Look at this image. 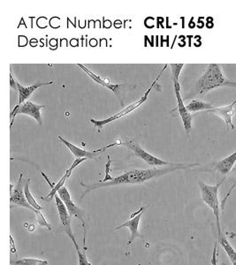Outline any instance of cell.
Returning a JSON list of instances; mask_svg holds the SVG:
<instances>
[{
    "instance_id": "obj_9",
    "label": "cell",
    "mask_w": 236,
    "mask_h": 265,
    "mask_svg": "<svg viewBox=\"0 0 236 265\" xmlns=\"http://www.w3.org/2000/svg\"><path fill=\"white\" fill-rule=\"evenodd\" d=\"M44 108V105H36L32 102L27 101L23 105H17L15 108L13 109V111L11 114V118H15L17 114H27L35 118L36 122H38L40 126L43 125V121H42V114H41V110Z\"/></svg>"
},
{
    "instance_id": "obj_25",
    "label": "cell",
    "mask_w": 236,
    "mask_h": 265,
    "mask_svg": "<svg viewBox=\"0 0 236 265\" xmlns=\"http://www.w3.org/2000/svg\"><path fill=\"white\" fill-rule=\"evenodd\" d=\"M108 163L106 164V170H105V174H106V176H105V179L104 180H101L102 182H106V181H109V180H112L113 178H112V176L110 175V170H111V163H112V160H111V157H108Z\"/></svg>"
},
{
    "instance_id": "obj_15",
    "label": "cell",
    "mask_w": 236,
    "mask_h": 265,
    "mask_svg": "<svg viewBox=\"0 0 236 265\" xmlns=\"http://www.w3.org/2000/svg\"><path fill=\"white\" fill-rule=\"evenodd\" d=\"M150 91H151V88H150V90H149V91L146 92V94H145V97H144V98H143V99H141L140 101L136 102L135 105H130V106L128 107V108L125 109L124 111H122V112L119 113V114L115 115V116H113L112 118H109V119H107V121H102V122H98V121H94V119H91L90 122L95 125V126H97V127H99V129H100V128H101L102 127L104 126V125L106 124V123H108V122H112V119H116V118H120V117H122V116H123V115L127 114V113H128V112H130V111H133V110H135L136 107H138L139 105H141V104H143V103H144V102L146 100V99H147V95L149 94V92Z\"/></svg>"
},
{
    "instance_id": "obj_22",
    "label": "cell",
    "mask_w": 236,
    "mask_h": 265,
    "mask_svg": "<svg viewBox=\"0 0 236 265\" xmlns=\"http://www.w3.org/2000/svg\"><path fill=\"white\" fill-rule=\"evenodd\" d=\"M36 222L38 223L40 226H43L46 227L49 231H52V226L50 225L49 223L47 222L45 218L43 216V213L41 212L40 210H36Z\"/></svg>"
},
{
    "instance_id": "obj_7",
    "label": "cell",
    "mask_w": 236,
    "mask_h": 265,
    "mask_svg": "<svg viewBox=\"0 0 236 265\" xmlns=\"http://www.w3.org/2000/svg\"><path fill=\"white\" fill-rule=\"evenodd\" d=\"M55 202H56L57 210L59 213V220L61 223V226H62L64 232L66 233V235L68 236L69 239L73 242V244L75 246V248L78 249L79 246L76 242L75 235L73 233L72 227H71V216L69 214L68 210L66 209L65 203H63L62 200L59 198V196L56 195L55 196Z\"/></svg>"
},
{
    "instance_id": "obj_32",
    "label": "cell",
    "mask_w": 236,
    "mask_h": 265,
    "mask_svg": "<svg viewBox=\"0 0 236 265\" xmlns=\"http://www.w3.org/2000/svg\"><path fill=\"white\" fill-rule=\"evenodd\" d=\"M97 43H98V41L96 39H92L91 41H90V45L91 46L95 47V46L97 45Z\"/></svg>"
},
{
    "instance_id": "obj_6",
    "label": "cell",
    "mask_w": 236,
    "mask_h": 265,
    "mask_svg": "<svg viewBox=\"0 0 236 265\" xmlns=\"http://www.w3.org/2000/svg\"><path fill=\"white\" fill-rule=\"evenodd\" d=\"M24 187H25V181L23 180V174H21L19 180L17 181L16 185L14 187L13 185H11V208H13V206L24 207L28 210H30V211H33L35 213L36 210L27 201L25 192H24Z\"/></svg>"
},
{
    "instance_id": "obj_26",
    "label": "cell",
    "mask_w": 236,
    "mask_h": 265,
    "mask_svg": "<svg viewBox=\"0 0 236 265\" xmlns=\"http://www.w3.org/2000/svg\"><path fill=\"white\" fill-rule=\"evenodd\" d=\"M10 87L11 88L14 89V91L16 92L18 94V82H17L15 79L13 78L12 73L10 74Z\"/></svg>"
},
{
    "instance_id": "obj_23",
    "label": "cell",
    "mask_w": 236,
    "mask_h": 265,
    "mask_svg": "<svg viewBox=\"0 0 236 265\" xmlns=\"http://www.w3.org/2000/svg\"><path fill=\"white\" fill-rule=\"evenodd\" d=\"M76 252L78 255V265H91L87 258L85 251H82L80 248L76 249Z\"/></svg>"
},
{
    "instance_id": "obj_29",
    "label": "cell",
    "mask_w": 236,
    "mask_h": 265,
    "mask_svg": "<svg viewBox=\"0 0 236 265\" xmlns=\"http://www.w3.org/2000/svg\"><path fill=\"white\" fill-rule=\"evenodd\" d=\"M226 86H229V87H233V88H236V82H232V81H228V82H227V85Z\"/></svg>"
},
{
    "instance_id": "obj_11",
    "label": "cell",
    "mask_w": 236,
    "mask_h": 265,
    "mask_svg": "<svg viewBox=\"0 0 236 265\" xmlns=\"http://www.w3.org/2000/svg\"><path fill=\"white\" fill-rule=\"evenodd\" d=\"M236 105V99L233 100L229 105H226V106H220V107H214L211 110H209L208 112H214L219 115L220 118H223L226 128L227 130H229L231 128L232 130L235 129V127L233 123V117L234 114V107Z\"/></svg>"
},
{
    "instance_id": "obj_27",
    "label": "cell",
    "mask_w": 236,
    "mask_h": 265,
    "mask_svg": "<svg viewBox=\"0 0 236 265\" xmlns=\"http://www.w3.org/2000/svg\"><path fill=\"white\" fill-rule=\"evenodd\" d=\"M217 245L218 243H214V252H213V256H211V265H218V259H217Z\"/></svg>"
},
{
    "instance_id": "obj_30",
    "label": "cell",
    "mask_w": 236,
    "mask_h": 265,
    "mask_svg": "<svg viewBox=\"0 0 236 265\" xmlns=\"http://www.w3.org/2000/svg\"><path fill=\"white\" fill-rule=\"evenodd\" d=\"M70 43L72 44L73 47H76V46H77V44H78V42H77V40L73 39L72 41L70 42Z\"/></svg>"
},
{
    "instance_id": "obj_14",
    "label": "cell",
    "mask_w": 236,
    "mask_h": 265,
    "mask_svg": "<svg viewBox=\"0 0 236 265\" xmlns=\"http://www.w3.org/2000/svg\"><path fill=\"white\" fill-rule=\"evenodd\" d=\"M53 82H37L36 84L30 86V87H23L18 82V97H19L18 105L20 106V105H23L24 102L26 101L27 99H29L37 88H39L42 86L49 85V84H53Z\"/></svg>"
},
{
    "instance_id": "obj_13",
    "label": "cell",
    "mask_w": 236,
    "mask_h": 265,
    "mask_svg": "<svg viewBox=\"0 0 236 265\" xmlns=\"http://www.w3.org/2000/svg\"><path fill=\"white\" fill-rule=\"evenodd\" d=\"M236 163V151L229 155L228 157L221 159L220 162L214 164V170L218 171L221 175L226 177L230 174V172L233 169Z\"/></svg>"
},
{
    "instance_id": "obj_16",
    "label": "cell",
    "mask_w": 236,
    "mask_h": 265,
    "mask_svg": "<svg viewBox=\"0 0 236 265\" xmlns=\"http://www.w3.org/2000/svg\"><path fill=\"white\" fill-rule=\"evenodd\" d=\"M218 242L222 247L224 251L226 252L232 265H236V250L233 249V246L230 244L228 239H226V236L224 235L223 233H221L220 237H218Z\"/></svg>"
},
{
    "instance_id": "obj_8",
    "label": "cell",
    "mask_w": 236,
    "mask_h": 265,
    "mask_svg": "<svg viewBox=\"0 0 236 265\" xmlns=\"http://www.w3.org/2000/svg\"><path fill=\"white\" fill-rule=\"evenodd\" d=\"M147 210V206H143L136 211V212L133 213L130 216V220L126 221L123 223L122 225L116 227L115 230L121 229L123 227H128V229L130 230L131 232V235L130 238L128 239V247H130L132 245V243L135 242V239L136 238H141L143 239V235H141L140 232H139V225H140V221H141V216L145 212V210Z\"/></svg>"
},
{
    "instance_id": "obj_31",
    "label": "cell",
    "mask_w": 236,
    "mask_h": 265,
    "mask_svg": "<svg viewBox=\"0 0 236 265\" xmlns=\"http://www.w3.org/2000/svg\"><path fill=\"white\" fill-rule=\"evenodd\" d=\"M50 44L51 46H57V41L55 39L51 40V42H50Z\"/></svg>"
},
{
    "instance_id": "obj_28",
    "label": "cell",
    "mask_w": 236,
    "mask_h": 265,
    "mask_svg": "<svg viewBox=\"0 0 236 265\" xmlns=\"http://www.w3.org/2000/svg\"><path fill=\"white\" fill-rule=\"evenodd\" d=\"M57 20H59V18H58V17H53L50 20V25L53 29H57V28L60 27V23H57Z\"/></svg>"
},
{
    "instance_id": "obj_20",
    "label": "cell",
    "mask_w": 236,
    "mask_h": 265,
    "mask_svg": "<svg viewBox=\"0 0 236 265\" xmlns=\"http://www.w3.org/2000/svg\"><path fill=\"white\" fill-rule=\"evenodd\" d=\"M10 265H48V262L46 260L37 258H22L11 261Z\"/></svg>"
},
{
    "instance_id": "obj_5",
    "label": "cell",
    "mask_w": 236,
    "mask_h": 265,
    "mask_svg": "<svg viewBox=\"0 0 236 265\" xmlns=\"http://www.w3.org/2000/svg\"><path fill=\"white\" fill-rule=\"evenodd\" d=\"M58 196L59 198L62 200L63 203H65L66 209L68 210L70 216H75L76 219L81 222V225L83 229V247L86 250L85 247V237H86V227L85 221H84V216H85V212L80 209L76 203H74L72 198H71V195L69 193L68 190L66 187H63L58 191Z\"/></svg>"
},
{
    "instance_id": "obj_21",
    "label": "cell",
    "mask_w": 236,
    "mask_h": 265,
    "mask_svg": "<svg viewBox=\"0 0 236 265\" xmlns=\"http://www.w3.org/2000/svg\"><path fill=\"white\" fill-rule=\"evenodd\" d=\"M184 64H171L170 68L172 71V82L173 83H179V77H180V72L183 68Z\"/></svg>"
},
{
    "instance_id": "obj_17",
    "label": "cell",
    "mask_w": 236,
    "mask_h": 265,
    "mask_svg": "<svg viewBox=\"0 0 236 265\" xmlns=\"http://www.w3.org/2000/svg\"><path fill=\"white\" fill-rule=\"evenodd\" d=\"M84 71V72L87 73L88 74V76H89V77H91L94 81H95L97 83H99V84H100V85L103 86V87H105V88H109L110 90H112V92H114L115 94L116 95H118L119 91H120V89H121V88H122V86L123 85H113V84H112V83H110V82H106L105 80H104V79H101L100 77H99V76H96V75H94L93 73L90 72L89 71V69L86 68L85 66H82V65H81V64H79L78 65Z\"/></svg>"
},
{
    "instance_id": "obj_18",
    "label": "cell",
    "mask_w": 236,
    "mask_h": 265,
    "mask_svg": "<svg viewBox=\"0 0 236 265\" xmlns=\"http://www.w3.org/2000/svg\"><path fill=\"white\" fill-rule=\"evenodd\" d=\"M186 108L190 112H195L199 111H209L214 108V105L211 103L201 101V100H192V101L186 105Z\"/></svg>"
},
{
    "instance_id": "obj_19",
    "label": "cell",
    "mask_w": 236,
    "mask_h": 265,
    "mask_svg": "<svg viewBox=\"0 0 236 265\" xmlns=\"http://www.w3.org/2000/svg\"><path fill=\"white\" fill-rule=\"evenodd\" d=\"M30 179H28L25 181V187H24V192H25V196H26L27 201L28 203H30L31 206L33 207L36 210H43V207L40 205L39 203L36 202V199L34 198L33 195L31 194L30 190Z\"/></svg>"
},
{
    "instance_id": "obj_12",
    "label": "cell",
    "mask_w": 236,
    "mask_h": 265,
    "mask_svg": "<svg viewBox=\"0 0 236 265\" xmlns=\"http://www.w3.org/2000/svg\"><path fill=\"white\" fill-rule=\"evenodd\" d=\"M59 139L62 141L64 145H66V147L68 148L69 151H71L76 158H86V159H96L99 155L101 154L103 151H105L107 147L102 148L97 151H85V150H82L80 148L77 147L76 145L69 142V141L65 140L64 138L61 136H59Z\"/></svg>"
},
{
    "instance_id": "obj_1",
    "label": "cell",
    "mask_w": 236,
    "mask_h": 265,
    "mask_svg": "<svg viewBox=\"0 0 236 265\" xmlns=\"http://www.w3.org/2000/svg\"><path fill=\"white\" fill-rule=\"evenodd\" d=\"M200 165L199 164H188L185 166H168L162 167V168H151V169H145V170H132L126 172L122 174L121 176L113 178L112 180H109L106 182H102L94 184H84L81 182V186L84 187L85 190L82 193L81 200L83 199L89 192L93 190L99 189L103 187H112V186H118L122 184H143L147 182L149 180L163 176L164 174H169L174 171L180 170V169H187L188 167L197 166Z\"/></svg>"
},
{
    "instance_id": "obj_10",
    "label": "cell",
    "mask_w": 236,
    "mask_h": 265,
    "mask_svg": "<svg viewBox=\"0 0 236 265\" xmlns=\"http://www.w3.org/2000/svg\"><path fill=\"white\" fill-rule=\"evenodd\" d=\"M174 89L176 99H177V108L175 110H177L179 114H180V118H181L182 123H183L185 131L187 132V134H190L191 129H192V115L190 111H187L186 105H184L183 100L181 99L180 82L174 83Z\"/></svg>"
},
{
    "instance_id": "obj_4",
    "label": "cell",
    "mask_w": 236,
    "mask_h": 265,
    "mask_svg": "<svg viewBox=\"0 0 236 265\" xmlns=\"http://www.w3.org/2000/svg\"><path fill=\"white\" fill-rule=\"evenodd\" d=\"M120 145L124 146L134 151L135 156L140 158L143 161H145L146 164H149L150 166H152L153 168L156 166H185L188 164H174V163H170V162H167V161L160 159L158 157H155L151 153H149L147 151H145L143 148L141 147L140 144L137 143L136 141H126V142H121Z\"/></svg>"
},
{
    "instance_id": "obj_2",
    "label": "cell",
    "mask_w": 236,
    "mask_h": 265,
    "mask_svg": "<svg viewBox=\"0 0 236 265\" xmlns=\"http://www.w3.org/2000/svg\"><path fill=\"white\" fill-rule=\"evenodd\" d=\"M227 82L228 80L224 75L221 66L218 64H209L197 82V88L201 95H203L207 92L225 87Z\"/></svg>"
},
{
    "instance_id": "obj_3",
    "label": "cell",
    "mask_w": 236,
    "mask_h": 265,
    "mask_svg": "<svg viewBox=\"0 0 236 265\" xmlns=\"http://www.w3.org/2000/svg\"><path fill=\"white\" fill-rule=\"evenodd\" d=\"M226 177H224L222 180H220L219 183L216 185H208L204 183L203 181H199L198 185L200 187L201 197L204 203L207 206L213 210L215 220H216L217 228H218V237H220L221 232V227H220V200H219V189L222 185L224 180H226Z\"/></svg>"
},
{
    "instance_id": "obj_24",
    "label": "cell",
    "mask_w": 236,
    "mask_h": 265,
    "mask_svg": "<svg viewBox=\"0 0 236 265\" xmlns=\"http://www.w3.org/2000/svg\"><path fill=\"white\" fill-rule=\"evenodd\" d=\"M236 187V180H234V182H233V186L230 187V189L228 190V192L226 193V197H224V199L222 200V202H221V210H224L225 209V206H226V201L228 200L230 197H231V195L233 193V190L235 189Z\"/></svg>"
}]
</instances>
